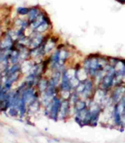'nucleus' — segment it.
I'll use <instances>...</instances> for the list:
<instances>
[{"label":"nucleus","instance_id":"obj_1","mask_svg":"<svg viewBox=\"0 0 125 143\" xmlns=\"http://www.w3.org/2000/svg\"><path fill=\"white\" fill-rule=\"evenodd\" d=\"M81 64L82 67L88 73L89 78L93 80L98 72L103 70L108 64V57L99 53L90 54L82 60Z\"/></svg>","mask_w":125,"mask_h":143},{"label":"nucleus","instance_id":"obj_10","mask_svg":"<svg viewBox=\"0 0 125 143\" xmlns=\"http://www.w3.org/2000/svg\"><path fill=\"white\" fill-rule=\"evenodd\" d=\"M42 107L43 106L40 101V97L36 98L27 105V113H31V114L37 113L40 111Z\"/></svg>","mask_w":125,"mask_h":143},{"label":"nucleus","instance_id":"obj_15","mask_svg":"<svg viewBox=\"0 0 125 143\" xmlns=\"http://www.w3.org/2000/svg\"><path fill=\"white\" fill-rule=\"evenodd\" d=\"M29 11V8L27 7H19L17 9V13L20 16H27Z\"/></svg>","mask_w":125,"mask_h":143},{"label":"nucleus","instance_id":"obj_13","mask_svg":"<svg viewBox=\"0 0 125 143\" xmlns=\"http://www.w3.org/2000/svg\"><path fill=\"white\" fill-rule=\"evenodd\" d=\"M43 10L41 8H39L38 6H33L29 8V11L27 14V20H28L29 24L31 23L33 21H34L35 19L39 16V14L42 12Z\"/></svg>","mask_w":125,"mask_h":143},{"label":"nucleus","instance_id":"obj_8","mask_svg":"<svg viewBox=\"0 0 125 143\" xmlns=\"http://www.w3.org/2000/svg\"><path fill=\"white\" fill-rule=\"evenodd\" d=\"M52 29H53V24H52L50 17L48 15L46 17L44 22H42L41 25H39V27L34 31H36L38 33L46 34L48 33H50Z\"/></svg>","mask_w":125,"mask_h":143},{"label":"nucleus","instance_id":"obj_2","mask_svg":"<svg viewBox=\"0 0 125 143\" xmlns=\"http://www.w3.org/2000/svg\"><path fill=\"white\" fill-rule=\"evenodd\" d=\"M62 101V99L59 95H57L54 97L51 102L47 106L44 108V112L45 115L54 121H57Z\"/></svg>","mask_w":125,"mask_h":143},{"label":"nucleus","instance_id":"obj_12","mask_svg":"<svg viewBox=\"0 0 125 143\" xmlns=\"http://www.w3.org/2000/svg\"><path fill=\"white\" fill-rule=\"evenodd\" d=\"M49 85V82H48V78L44 75L42 78H41L38 81L37 84L36 85V89H37L38 93L41 94V93L44 92L45 91L48 89V87Z\"/></svg>","mask_w":125,"mask_h":143},{"label":"nucleus","instance_id":"obj_4","mask_svg":"<svg viewBox=\"0 0 125 143\" xmlns=\"http://www.w3.org/2000/svg\"><path fill=\"white\" fill-rule=\"evenodd\" d=\"M60 37L56 35L52 34L50 32L48 34L44 45V51L46 57H48L57 48L59 44Z\"/></svg>","mask_w":125,"mask_h":143},{"label":"nucleus","instance_id":"obj_5","mask_svg":"<svg viewBox=\"0 0 125 143\" xmlns=\"http://www.w3.org/2000/svg\"><path fill=\"white\" fill-rule=\"evenodd\" d=\"M46 34L38 33L36 31H32L30 36H29L28 47L29 50H33L40 47L44 43Z\"/></svg>","mask_w":125,"mask_h":143},{"label":"nucleus","instance_id":"obj_9","mask_svg":"<svg viewBox=\"0 0 125 143\" xmlns=\"http://www.w3.org/2000/svg\"><path fill=\"white\" fill-rule=\"evenodd\" d=\"M14 44H15V41L7 32L4 36V37L3 38V39L0 42V50H11L14 45Z\"/></svg>","mask_w":125,"mask_h":143},{"label":"nucleus","instance_id":"obj_7","mask_svg":"<svg viewBox=\"0 0 125 143\" xmlns=\"http://www.w3.org/2000/svg\"><path fill=\"white\" fill-rule=\"evenodd\" d=\"M125 95V84L117 86L113 88L110 92V99L113 104H117L120 101Z\"/></svg>","mask_w":125,"mask_h":143},{"label":"nucleus","instance_id":"obj_14","mask_svg":"<svg viewBox=\"0 0 125 143\" xmlns=\"http://www.w3.org/2000/svg\"><path fill=\"white\" fill-rule=\"evenodd\" d=\"M88 108V103L87 101L83 99H79L73 105V114L79 111H81L84 109Z\"/></svg>","mask_w":125,"mask_h":143},{"label":"nucleus","instance_id":"obj_16","mask_svg":"<svg viewBox=\"0 0 125 143\" xmlns=\"http://www.w3.org/2000/svg\"><path fill=\"white\" fill-rule=\"evenodd\" d=\"M8 113L10 116L11 117H17L18 115H19L18 110L15 108V107H11L8 110Z\"/></svg>","mask_w":125,"mask_h":143},{"label":"nucleus","instance_id":"obj_6","mask_svg":"<svg viewBox=\"0 0 125 143\" xmlns=\"http://www.w3.org/2000/svg\"><path fill=\"white\" fill-rule=\"evenodd\" d=\"M73 115V106L69 99H62L60 107L58 120H65L69 118L71 115Z\"/></svg>","mask_w":125,"mask_h":143},{"label":"nucleus","instance_id":"obj_3","mask_svg":"<svg viewBox=\"0 0 125 143\" xmlns=\"http://www.w3.org/2000/svg\"><path fill=\"white\" fill-rule=\"evenodd\" d=\"M85 86L83 91L80 94V97L81 99L85 100L87 101H90L93 99L94 91L97 88L96 84H94V80L92 78H88L84 80Z\"/></svg>","mask_w":125,"mask_h":143},{"label":"nucleus","instance_id":"obj_17","mask_svg":"<svg viewBox=\"0 0 125 143\" xmlns=\"http://www.w3.org/2000/svg\"><path fill=\"white\" fill-rule=\"evenodd\" d=\"M117 1H118L119 3L124 4H125V0H117Z\"/></svg>","mask_w":125,"mask_h":143},{"label":"nucleus","instance_id":"obj_11","mask_svg":"<svg viewBox=\"0 0 125 143\" xmlns=\"http://www.w3.org/2000/svg\"><path fill=\"white\" fill-rule=\"evenodd\" d=\"M47 16H48L47 13L43 10L42 12L39 14V16H38L37 18L35 19L34 21H33L31 23L29 24V29L31 31H35V30L39 27V25H41V23L44 22V20L46 18V17Z\"/></svg>","mask_w":125,"mask_h":143}]
</instances>
